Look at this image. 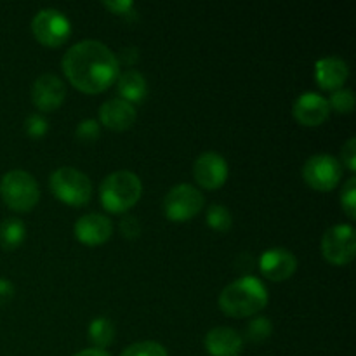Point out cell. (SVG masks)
<instances>
[{"mask_svg":"<svg viewBox=\"0 0 356 356\" xmlns=\"http://www.w3.org/2000/svg\"><path fill=\"white\" fill-rule=\"evenodd\" d=\"M120 356H169V353L156 341H139L125 348Z\"/></svg>","mask_w":356,"mask_h":356,"instance_id":"603a6c76","label":"cell"},{"mask_svg":"<svg viewBox=\"0 0 356 356\" xmlns=\"http://www.w3.org/2000/svg\"><path fill=\"white\" fill-rule=\"evenodd\" d=\"M120 233L127 240H136L141 235V222L136 216H125L120 221Z\"/></svg>","mask_w":356,"mask_h":356,"instance_id":"83f0119b","label":"cell"},{"mask_svg":"<svg viewBox=\"0 0 356 356\" xmlns=\"http://www.w3.org/2000/svg\"><path fill=\"white\" fill-rule=\"evenodd\" d=\"M205 219H207V225L211 226L212 229H216V232H228L233 225L232 212L228 211L226 205L221 204H212L211 207L207 209Z\"/></svg>","mask_w":356,"mask_h":356,"instance_id":"44dd1931","label":"cell"},{"mask_svg":"<svg viewBox=\"0 0 356 356\" xmlns=\"http://www.w3.org/2000/svg\"><path fill=\"white\" fill-rule=\"evenodd\" d=\"M73 356H110V353H106L104 350H97V348H89V350L79 351Z\"/></svg>","mask_w":356,"mask_h":356,"instance_id":"d6a6232c","label":"cell"},{"mask_svg":"<svg viewBox=\"0 0 356 356\" xmlns=\"http://www.w3.org/2000/svg\"><path fill=\"white\" fill-rule=\"evenodd\" d=\"M204 344L211 356H238L243 350V337L232 327H214L205 334Z\"/></svg>","mask_w":356,"mask_h":356,"instance_id":"9a60e30c","label":"cell"},{"mask_svg":"<svg viewBox=\"0 0 356 356\" xmlns=\"http://www.w3.org/2000/svg\"><path fill=\"white\" fill-rule=\"evenodd\" d=\"M302 177L313 190L330 191L339 184L343 177V165L336 156L329 153L312 155L302 165Z\"/></svg>","mask_w":356,"mask_h":356,"instance_id":"52a82bcc","label":"cell"},{"mask_svg":"<svg viewBox=\"0 0 356 356\" xmlns=\"http://www.w3.org/2000/svg\"><path fill=\"white\" fill-rule=\"evenodd\" d=\"M341 205L348 218L353 221L356 219V177H350L344 183L343 191H341Z\"/></svg>","mask_w":356,"mask_h":356,"instance_id":"d4e9b609","label":"cell"},{"mask_svg":"<svg viewBox=\"0 0 356 356\" xmlns=\"http://www.w3.org/2000/svg\"><path fill=\"white\" fill-rule=\"evenodd\" d=\"M87 337L97 350H104L110 346L115 339V325L106 316H97L89 323Z\"/></svg>","mask_w":356,"mask_h":356,"instance_id":"ffe728a7","label":"cell"},{"mask_svg":"<svg viewBox=\"0 0 356 356\" xmlns=\"http://www.w3.org/2000/svg\"><path fill=\"white\" fill-rule=\"evenodd\" d=\"M136 108L134 104L120 99V97H111L104 101L99 106V120L113 131H125L136 122Z\"/></svg>","mask_w":356,"mask_h":356,"instance_id":"e0dca14e","label":"cell"},{"mask_svg":"<svg viewBox=\"0 0 356 356\" xmlns=\"http://www.w3.org/2000/svg\"><path fill=\"white\" fill-rule=\"evenodd\" d=\"M65 97V82L54 73H44L31 86V101L40 111L56 110L61 106Z\"/></svg>","mask_w":356,"mask_h":356,"instance_id":"8fae6325","label":"cell"},{"mask_svg":"<svg viewBox=\"0 0 356 356\" xmlns=\"http://www.w3.org/2000/svg\"><path fill=\"white\" fill-rule=\"evenodd\" d=\"M292 113L296 120L305 127H316L329 118V101L318 92H305L294 101Z\"/></svg>","mask_w":356,"mask_h":356,"instance_id":"5bb4252c","label":"cell"},{"mask_svg":"<svg viewBox=\"0 0 356 356\" xmlns=\"http://www.w3.org/2000/svg\"><path fill=\"white\" fill-rule=\"evenodd\" d=\"M75 136L82 143H94L101 136L99 122L94 120V118H86L76 125Z\"/></svg>","mask_w":356,"mask_h":356,"instance_id":"484cf974","label":"cell"},{"mask_svg":"<svg viewBox=\"0 0 356 356\" xmlns=\"http://www.w3.org/2000/svg\"><path fill=\"white\" fill-rule=\"evenodd\" d=\"M117 90L120 99L131 104L141 103L148 94V82L138 70H125L122 75L117 76Z\"/></svg>","mask_w":356,"mask_h":356,"instance_id":"ac0fdd59","label":"cell"},{"mask_svg":"<svg viewBox=\"0 0 356 356\" xmlns=\"http://www.w3.org/2000/svg\"><path fill=\"white\" fill-rule=\"evenodd\" d=\"M193 176L205 190H218L228 179V162L218 152H204L195 160Z\"/></svg>","mask_w":356,"mask_h":356,"instance_id":"30bf717a","label":"cell"},{"mask_svg":"<svg viewBox=\"0 0 356 356\" xmlns=\"http://www.w3.org/2000/svg\"><path fill=\"white\" fill-rule=\"evenodd\" d=\"M266 305V287L259 278L250 277V275L232 282L219 294V308L225 315L233 316V318L257 315Z\"/></svg>","mask_w":356,"mask_h":356,"instance_id":"7a4b0ae2","label":"cell"},{"mask_svg":"<svg viewBox=\"0 0 356 356\" xmlns=\"http://www.w3.org/2000/svg\"><path fill=\"white\" fill-rule=\"evenodd\" d=\"M31 31L40 44L58 47L63 42L68 40L70 33H72V23L61 10L47 7V9L38 10L33 16Z\"/></svg>","mask_w":356,"mask_h":356,"instance_id":"9c48e42d","label":"cell"},{"mask_svg":"<svg viewBox=\"0 0 356 356\" xmlns=\"http://www.w3.org/2000/svg\"><path fill=\"white\" fill-rule=\"evenodd\" d=\"M259 270L264 278L273 282L289 280L298 270V257L284 247H273L259 257Z\"/></svg>","mask_w":356,"mask_h":356,"instance_id":"7c38bea8","label":"cell"},{"mask_svg":"<svg viewBox=\"0 0 356 356\" xmlns=\"http://www.w3.org/2000/svg\"><path fill=\"white\" fill-rule=\"evenodd\" d=\"M73 233H75V238L86 245H101L113 235V222L106 216L90 212L76 219Z\"/></svg>","mask_w":356,"mask_h":356,"instance_id":"4fadbf2b","label":"cell"},{"mask_svg":"<svg viewBox=\"0 0 356 356\" xmlns=\"http://www.w3.org/2000/svg\"><path fill=\"white\" fill-rule=\"evenodd\" d=\"M143 193V183L131 170H117L101 181L99 198L108 212L120 214L138 204Z\"/></svg>","mask_w":356,"mask_h":356,"instance_id":"3957f363","label":"cell"},{"mask_svg":"<svg viewBox=\"0 0 356 356\" xmlns=\"http://www.w3.org/2000/svg\"><path fill=\"white\" fill-rule=\"evenodd\" d=\"M14 298V285L7 278H0V306L7 305Z\"/></svg>","mask_w":356,"mask_h":356,"instance_id":"4dcf8cb0","label":"cell"},{"mask_svg":"<svg viewBox=\"0 0 356 356\" xmlns=\"http://www.w3.org/2000/svg\"><path fill=\"white\" fill-rule=\"evenodd\" d=\"M273 332V325H271L270 320L266 316H254L249 322L245 330V337L250 341V343H264L268 337Z\"/></svg>","mask_w":356,"mask_h":356,"instance_id":"7402d4cb","label":"cell"},{"mask_svg":"<svg viewBox=\"0 0 356 356\" xmlns=\"http://www.w3.org/2000/svg\"><path fill=\"white\" fill-rule=\"evenodd\" d=\"M204 195L193 184L181 183L170 188L163 198V212L167 219L174 222H183L195 218L204 209Z\"/></svg>","mask_w":356,"mask_h":356,"instance_id":"8992f818","label":"cell"},{"mask_svg":"<svg viewBox=\"0 0 356 356\" xmlns=\"http://www.w3.org/2000/svg\"><path fill=\"white\" fill-rule=\"evenodd\" d=\"M0 195L9 209L28 212L40 200V188L37 179L26 170H9L0 181Z\"/></svg>","mask_w":356,"mask_h":356,"instance_id":"277c9868","label":"cell"},{"mask_svg":"<svg viewBox=\"0 0 356 356\" xmlns=\"http://www.w3.org/2000/svg\"><path fill=\"white\" fill-rule=\"evenodd\" d=\"M52 195L63 204L83 205L90 200L92 184L87 174L75 167H59L49 177Z\"/></svg>","mask_w":356,"mask_h":356,"instance_id":"5b68a950","label":"cell"},{"mask_svg":"<svg viewBox=\"0 0 356 356\" xmlns=\"http://www.w3.org/2000/svg\"><path fill=\"white\" fill-rule=\"evenodd\" d=\"M329 106L330 110H336L337 113H351L355 108V94L350 89H337L330 96Z\"/></svg>","mask_w":356,"mask_h":356,"instance_id":"cb8c5ba5","label":"cell"},{"mask_svg":"<svg viewBox=\"0 0 356 356\" xmlns=\"http://www.w3.org/2000/svg\"><path fill=\"white\" fill-rule=\"evenodd\" d=\"M26 238V226L21 219L7 218L0 222V247L6 250H14Z\"/></svg>","mask_w":356,"mask_h":356,"instance_id":"d6986e66","label":"cell"},{"mask_svg":"<svg viewBox=\"0 0 356 356\" xmlns=\"http://www.w3.org/2000/svg\"><path fill=\"white\" fill-rule=\"evenodd\" d=\"M322 254L334 266H346L356 256V233L350 225H336L322 236Z\"/></svg>","mask_w":356,"mask_h":356,"instance_id":"ba28073f","label":"cell"},{"mask_svg":"<svg viewBox=\"0 0 356 356\" xmlns=\"http://www.w3.org/2000/svg\"><path fill=\"white\" fill-rule=\"evenodd\" d=\"M350 76V66L344 59L336 56L320 58L315 63V79L323 90L343 89V83Z\"/></svg>","mask_w":356,"mask_h":356,"instance_id":"2e32d148","label":"cell"},{"mask_svg":"<svg viewBox=\"0 0 356 356\" xmlns=\"http://www.w3.org/2000/svg\"><path fill=\"white\" fill-rule=\"evenodd\" d=\"M24 129H26V134L30 138H44L49 131V124L45 120V117L42 113H31L26 117V122H24Z\"/></svg>","mask_w":356,"mask_h":356,"instance_id":"4316f807","label":"cell"},{"mask_svg":"<svg viewBox=\"0 0 356 356\" xmlns=\"http://www.w3.org/2000/svg\"><path fill=\"white\" fill-rule=\"evenodd\" d=\"M61 68L73 87L87 94L106 90L118 76V58L99 40L76 42L61 59Z\"/></svg>","mask_w":356,"mask_h":356,"instance_id":"6da1fadb","label":"cell"},{"mask_svg":"<svg viewBox=\"0 0 356 356\" xmlns=\"http://www.w3.org/2000/svg\"><path fill=\"white\" fill-rule=\"evenodd\" d=\"M139 58V51L136 47H125L124 51L120 52V59L118 61L125 63V65H134Z\"/></svg>","mask_w":356,"mask_h":356,"instance_id":"1f68e13d","label":"cell"},{"mask_svg":"<svg viewBox=\"0 0 356 356\" xmlns=\"http://www.w3.org/2000/svg\"><path fill=\"white\" fill-rule=\"evenodd\" d=\"M103 6L113 14H122V16H129L134 10V3L131 0H104Z\"/></svg>","mask_w":356,"mask_h":356,"instance_id":"f546056e","label":"cell"},{"mask_svg":"<svg viewBox=\"0 0 356 356\" xmlns=\"http://www.w3.org/2000/svg\"><path fill=\"white\" fill-rule=\"evenodd\" d=\"M341 156H343L344 167L355 172L356 170V139L350 138L343 145V149H341Z\"/></svg>","mask_w":356,"mask_h":356,"instance_id":"f1b7e54d","label":"cell"}]
</instances>
